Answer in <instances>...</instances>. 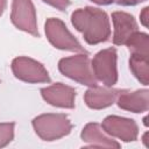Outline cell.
Here are the masks:
<instances>
[{
	"mask_svg": "<svg viewBox=\"0 0 149 149\" xmlns=\"http://www.w3.org/2000/svg\"><path fill=\"white\" fill-rule=\"evenodd\" d=\"M48 33L50 36V40L55 45H58V48L63 49H71V50H83L80 44L72 38V36L66 31L63 23L59 21H49L48 22Z\"/></svg>",
	"mask_w": 149,
	"mask_h": 149,
	"instance_id": "6da1fadb",
	"label": "cell"
},
{
	"mask_svg": "<svg viewBox=\"0 0 149 149\" xmlns=\"http://www.w3.org/2000/svg\"><path fill=\"white\" fill-rule=\"evenodd\" d=\"M61 70L68 76L76 78L88 85H94L88 70H87V59L85 57H78L73 59H64L61 62Z\"/></svg>",
	"mask_w": 149,
	"mask_h": 149,
	"instance_id": "7a4b0ae2",
	"label": "cell"
},
{
	"mask_svg": "<svg viewBox=\"0 0 149 149\" xmlns=\"http://www.w3.org/2000/svg\"><path fill=\"white\" fill-rule=\"evenodd\" d=\"M95 61L104 64V66L95 64V69H97V73L99 76V78L101 80L106 81L107 85H112L116 79L115 66H114L115 65V51L114 50L102 51L98 55Z\"/></svg>",
	"mask_w": 149,
	"mask_h": 149,
	"instance_id": "3957f363",
	"label": "cell"
},
{
	"mask_svg": "<svg viewBox=\"0 0 149 149\" xmlns=\"http://www.w3.org/2000/svg\"><path fill=\"white\" fill-rule=\"evenodd\" d=\"M13 21L17 24V27L20 26L22 29L35 33L34 13L29 0H15Z\"/></svg>",
	"mask_w": 149,
	"mask_h": 149,
	"instance_id": "277c9868",
	"label": "cell"
},
{
	"mask_svg": "<svg viewBox=\"0 0 149 149\" xmlns=\"http://www.w3.org/2000/svg\"><path fill=\"white\" fill-rule=\"evenodd\" d=\"M14 71L17 77L26 80H48V76L40 64L31 61L16 59L14 62Z\"/></svg>",
	"mask_w": 149,
	"mask_h": 149,
	"instance_id": "5b68a950",
	"label": "cell"
},
{
	"mask_svg": "<svg viewBox=\"0 0 149 149\" xmlns=\"http://www.w3.org/2000/svg\"><path fill=\"white\" fill-rule=\"evenodd\" d=\"M114 21L116 24V33H115V43H123L127 37H130L132 33L136 29V23L133 16L125 14V13H115Z\"/></svg>",
	"mask_w": 149,
	"mask_h": 149,
	"instance_id": "8992f818",
	"label": "cell"
},
{
	"mask_svg": "<svg viewBox=\"0 0 149 149\" xmlns=\"http://www.w3.org/2000/svg\"><path fill=\"white\" fill-rule=\"evenodd\" d=\"M44 1H48L54 6H58L59 8H64L68 5V0H44Z\"/></svg>",
	"mask_w": 149,
	"mask_h": 149,
	"instance_id": "52a82bcc",
	"label": "cell"
},
{
	"mask_svg": "<svg viewBox=\"0 0 149 149\" xmlns=\"http://www.w3.org/2000/svg\"><path fill=\"white\" fill-rule=\"evenodd\" d=\"M141 1H144V0H116L118 3H122V5H135Z\"/></svg>",
	"mask_w": 149,
	"mask_h": 149,
	"instance_id": "ba28073f",
	"label": "cell"
}]
</instances>
